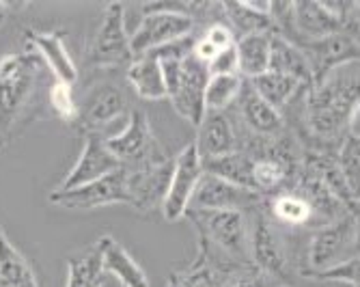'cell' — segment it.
Instances as JSON below:
<instances>
[{"label":"cell","mask_w":360,"mask_h":287,"mask_svg":"<svg viewBox=\"0 0 360 287\" xmlns=\"http://www.w3.org/2000/svg\"><path fill=\"white\" fill-rule=\"evenodd\" d=\"M360 113V60L315 78L302 93V127L313 151L337 153Z\"/></svg>","instance_id":"1"},{"label":"cell","mask_w":360,"mask_h":287,"mask_svg":"<svg viewBox=\"0 0 360 287\" xmlns=\"http://www.w3.org/2000/svg\"><path fill=\"white\" fill-rule=\"evenodd\" d=\"M44 60L35 52L0 58V149L15 136L44 82Z\"/></svg>","instance_id":"2"},{"label":"cell","mask_w":360,"mask_h":287,"mask_svg":"<svg viewBox=\"0 0 360 287\" xmlns=\"http://www.w3.org/2000/svg\"><path fill=\"white\" fill-rule=\"evenodd\" d=\"M162 72L167 82V98L179 117L199 127L205 117V87L210 70L192 52L184 58H165Z\"/></svg>","instance_id":"3"},{"label":"cell","mask_w":360,"mask_h":287,"mask_svg":"<svg viewBox=\"0 0 360 287\" xmlns=\"http://www.w3.org/2000/svg\"><path fill=\"white\" fill-rule=\"evenodd\" d=\"M194 15L184 3H147L143 20L129 37L134 56L149 54L194 33Z\"/></svg>","instance_id":"4"},{"label":"cell","mask_w":360,"mask_h":287,"mask_svg":"<svg viewBox=\"0 0 360 287\" xmlns=\"http://www.w3.org/2000/svg\"><path fill=\"white\" fill-rule=\"evenodd\" d=\"M186 216L196 227L199 240L207 242L212 248L222 253L231 262L252 268L248 257V225L242 212H194L188 210Z\"/></svg>","instance_id":"5"},{"label":"cell","mask_w":360,"mask_h":287,"mask_svg":"<svg viewBox=\"0 0 360 287\" xmlns=\"http://www.w3.org/2000/svg\"><path fill=\"white\" fill-rule=\"evenodd\" d=\"M264 205V203H261ZM259 208L250 210L248 225V257L252 268L268 279H285L289 270L287 248L281 238L278 225L270 220V216Z\"/></svg>","instance_id":"6"},{"label":"cell","mask_w":360,"mask_h":287,"mask_svg":"<svg viewBox=\"0 0 360 287\" xmlns=\"http://www.w3.org/2000/svg\"><path fill=\"white\" fill-rule=\"evenodd\" d=\"M134 60L132 46H129V35L125 30V13L121 3H112L100 28L95 30L93 42L86 50V65L93 70H115L127 68Z\"/></svg>","instance_id":"7"},{"label":"cell","mask_w":360,"mask_h":287,"mask_svg":"<svg viewBox=\"0 0 360 287\" xmlns=\"http://www.w3.org/2000/svg\"><path fill=\"white\" fill-rule=\"evenodd\" d=\"M123 171H125L129 208H134L136 212H143V214L162 208L167 190H169L171 173H173V158L162 155L147 165H141L134 169H123Z\"/></svg>","instance_id":"8"},{"label":"cell","mask_w":360,"mask_h":287,"mask_svg":"<svg viewBox=\"0 0 360 287\" xmlns=\"http://www.w3.org/2000/svg\"><path fill=\"white\" fill-rule=\"evenodd\" d=\"M110 153L121 162L123 169H134L147 165L155 158L167 155L151 132V123L143 110H132L127 125L115 136H106Z\"/></svg>","instance_id":"9"},{"label":"cell","mask_w":360,"mask_h":287,"mask_svg":"<svg viewBox=\"0 0 360 287\" xmlns=\"http://www.w3.org/2000/svg\"><path fill=\"white\" fill-rule=\"evenodd\" d=\"M246 270L252 268L231 262L222 253L212 248L207 242L199 240V250H196L194 262L173 272L169 276L167 287H224L229 281Z\"/></svg>","instance_id":"10"},{"label":"cell","mask_w":360,"mask_h":287,"mask_svg":"<svg viewBox=\"0 0 360 287\" xmlns=\"http://www.w3.org/2000/svg\"><path fill=\"white\" fill-rule=\"evenodd\" d=\"M48 201L56 208L72 210V212H93L106 205L125 203L127 205V186H125V171L119 169L102 179L91 181L80 188L72 190H52Z\"/></svg>","instance_id":"11"},{"label":"cell","mask_w":360,"mask_h":287,"mask_svg":"<svg viewBox=\"0 0 360 287\" xmlns=\"http://www.w3.org/2000/svg\"><path fill=\"white\" fill-rule=\"evenodd\" d=\"M201 177H203V162L192 141L173 158V173H171L169 190H167L165 203L160 208L162 216L171 222L184 218Z\"/></svg>","instance_id":"12"},{"label":"cell","mask_w":360,"mask_h":287,"mask_svg":"<svg viewBox=\"0 0 360 287\" xmlns=\"http://www.w3.org/2000/svg\"><path fill=\"white\" fill-rule=\"evenodd\" d=\"M354 214H347L330 225L313 231L309 242V272L328 270L349 257H354Z\"/></svg>","instance_id":"13"},{"label":"cell","mask_w":360,"mask_h":287,"mask_svg":"<svg viewBox=\"0 0 360 287\" xmlns=\"http://www.w3.org/2000/svg\"><path fill=\"white\" fill-rule=\"evenodd\" d=\"M264 203V197L252 190L240 188L222 177L212 173H203L199 186H196L190 208L194 212H250Z\"/></svg>","instance_id":"14"},{"label":"cell","mask_w":360,"mask_h":287,"mask_svg":"<svg viewBox=\"0 0 360 287\" xmlns=\"http://www.w3.org/2000/svg\"><path fill=\"white\" fill-rule=\"evenodd\" d=\"M127 108L125 93L115 82H97L89 89L86 98L78 104V123L80 134H102L104 130L123 117Z\"/></svg>","instance_id":"15"},{"label":"cell","mask_w":360,"mask_h":287,"mask_svg":"<svg viewBox=\"0 0 360 287\" xmlns=\"http://www.w3.org/2000/svg\"><path fill=\"white\" fill-rule=\"evenodd\" d=\"M82 151L74 169L65 175L58 190H72L102 179L121 169V162L110 153L106 139L102 134H82Z\"/></svg>","instance_id":"16"},{"label":"cell","mask_w":360,"mask_h":287,"mask_svg":"<svg viewBox=\"0 0 360 287\" xmlns=\"http://www.w3.org/2000/svg\"><path fill=\"white\" fill-rule=\"evenodd\" d=\"M313 72V80L323 76L326 72H330L343 63L349 60H360V39L349 35V33H335L330 37H323L317 42H304V44H296Z\"/></svg>","instance_id":"17"},{"label":"cell","mask_w":360,"mask_h":287,"mask_svg":"<svg viewBox=\"0 0 360 287\" xmlns=\"http://www.w3.org/2000/svg\"><path fill=\"white\" fill-rule=\"evenodd\" d=\"M238 119L246 130L257 139H276L285 132V119L283 113L272 108L261 95L252 89L248 80L242 84V93L236 102Z\"/></svg>","instance_id":"18"},{"label":"cell","mask_w":360,"mask_h":287,"mask_svg":"<svg viewBox=\"0 0 360 287\" xmlns=\"http://www.w3.org/2000/svg\"><path fill=\"white\" fill-rule=\"evenodd\" d=\"M291 28L293 30L289 42L293 44L317 42L343 30L339 20L319 0H298V3H293Z\"/></svg>","instance_id":"19"},{"label":"cell","mask_w":360,"mask_h":287,"mask_svg":"<svg viewBox=\"0 0 360 287\" xmlns=\"http://www.w3.org/2000/svg\"><path fill=\"white\" fill-rule=\"evenodd\" d=\"M238 141H240L238 130L229 113H205L201 125L196 127L194 145L201 155V160H212V158L238 151L240 149Z\"/></svg>","instance_id":"20"},{"label":"cell","mask_w":360,"mask_h":287,"mask_svg":"<svg viewBox=\"0 0 360 287\" xmlns=\"http://www.w3.org/2000/svg\"><path fill=\"white\" fill-rule=\"evenodd\" d=\"M65 35L60 30H26V39L30 46H35L39 58L52 72V78L74 87L78 80V68L72 54L65 48Z\"/></svg>","instance_id":"21"},{"label":"cell","mask_w":360,"mask_h":287,"mask_svg":"<svg viewBox=\"0 0 360 287\" xmlns=\"http://www.w3.org/2000/svg\"><path fill=\"white\" fill-rule=\"evenodd\" d=\"M95 244L102 255L104 272L117 276L123 287H149V279L145 270L121 242H117L112 236H102Z\"/></svg>","instance_id":"22"},{"label":"cell","mask_w":360,"mask_h":287,"mask_svg":"<svg viewBox=\"0 0 360 287\" xmlns=\"http://www.w3.org/2000/svg\"><path fill=\"white\" fill-rule=\"evenodd\" d=\"M266 214L270 216V220L274 222V225H281V227H291V229L313 227V229H317L315 212H313L309 199L300 193L298 188L281 190V193H276L268 201Z\"/></svg>","instance_id":"23"},{"label":"cell","mask_w":360,"mask_h":287,"mask_svg":"<svg viewBox=\"0 0 360 287\" xmlns=\"http://www.w3.org/2000/svg\"><path fill=\"white\" fill-rule=\"evenodd\" d=\"M0 287H39L37 274L24 253L0 225Z\"/></svg>","instance_id":"24"},{"label":"cell","mask_w":360,"mask_h":287,"mask_svg":"<svg viewBox=\"0 0 360 287\" xmlns=\"http://www.w3.org/2000/svg\"><path fill=\"white\" fill-rule=\"evenodd\" d=\"M127 82L141 95L143 100H165L167 98V82L162 63L153 54L134 56V60L127 65Z\"/></svg>","instance_id":"25"},{"label":"cell","mask_w":360,"mask_h":287,"mask_svg":"<svg viewBox=\"0 0 360 287\" xmlns=\"http://www.w3.org/2000/svg\"><path fill=\"white\" fill-rule=\"evenodd\" d=\"M274 33H252L238 37V74L244 80H252L270 70V48Z\"/></svg>","instance_id":"26"},{"label":"cell","mask_w":360,"mask_h":287,"mask_svg":"<svg viewBox=\"0 0 360 287\" xmlns=\"http://www.w3.org/2000/svg\"><path fill=\"white\" fill-rule=\"evenodd\" d=\"M274 74H283L289 78H296L302 84L313 82V72L304 56V52L285 37L272 35V48H270V70Z\"/></svg>","instance_id":"27"},{"label":"cell","mask_w":360,"mask_h":287,"mask_svg":"<svg viewBox=\"0 0 360 287\" xmlns=\"http://www.w3.org/2000/svg\"><path fill=\"white\" fill-rule=\"evenodd\" d=\"M248 82L252 84V89L261 95V98H264L272 108H276L278 113L289 108L304 93V89L309 87V84H302L296 78L274 74V72H266V74H261V76H257V78H252Z\"/></svg>","instance_id":"28"},{"label":"cell","mask_w":360,"mask_h":287,"mask_svg":"<svg viewBox=\"0 0 360 287\" xmlns=\"http://www.w3.org/2000/svg\"><path fill=\"white\" fill-rule=\"evenodd\" d=\"M104 266L97 244L84 246L68 257V283L65 287H102Z\"/></svg>","instance_id":"29"},{"label":"cell","mask_w":360,"mask_h":287,"mask_svg":"<svg viewBox=\"0 0 360 287\" xmlns=\"http://www.w3.org/2000/svg\"><path fill=\"white\" fill-rule=\"evenodd\" d=\"M203 162V173H212L216 177H222L226 181H231L240 188H246V190H255V184H252V155H248L246 151L238 149L229 155H220V158H212V160H201ZM259 195V193H257Z\"/></svg>","instance_id":"30"},{"label":"cell","mask_w":360,"mask_h":287,"mask_svg":"<svg viewBox=\"0 0 360 287\" xmlns=\"http://www.w3.org/2000/svg\"><path fill=\"white\" fill-rule=\"evenodd\" d=\"M224 22L231 24V30H238L240 37L252 35V33H274V24L270 15H264L248 7V3H236V0H229V3H220Z\"/></svg>","instance_id":"31"},{"label":"cell","mask_w":360,"mask_h":287,"mask_svg":"<svg viewBox=\"0 0 360 287\" xmlns=\"http://www.w3.org/2000/svg\"><path fill=\"white\" fill-rule=\"evenodd\" d=\"M242 84L244 78L240 74L210 76L205 87V113H229L240 98Z\"/></svg>","instance_id":"32"},{"label":"cell","mask_w":360,"mask_h":287,"mask_svg":"<svg viewBox=\"0 0 360 287\" xmlns=\"http://www.w3.org/2000/svg\"><path fill=\"white\" fill-rule=\"evenodd\" d=\"M337 162H339V169L352 190V195L356 199V205L360 201V136L358 134H349L339 151H337Z\"/></svg>","instance_id":"33"},{"label":"cell","mask_w":360,"mask_h":287,"mask_svg":"<svg viewBox=\"0 0 360 287\" xmlns=\"http://www.w3.org/2000/svg\"><path fill=\"white\" fill-rule=\"evenodd\" d=\"M48 108L52 110V115L68 123V125H74L78 123V102L74 98V91L70 84H63L58 80H50L48 84Z\"/></svg>","instance_id":"34"},{"label":"cell","mask_w":360,"mask_h":287,"mask_svg":"<svg viewBox=\"0 0 360 287\" xmlns=\"http://www.w3.org/2000/svg\"><path fill=\"white\" fill-rule=\"evenodd\" d=\"M300 274L304 279H313V281H333V283H341L347 287H360V257H349L328 270L321 272H309V270H300Z\"/></svg>","instance_id":"35"},{"label":"cell","mask_w":360,"mask_h":287,"mask_svg":"<svg viewBox=\"0 0 360 287\" xmlns=\"http://www.w3.org/2000/svg\"><path fill=\"white\" fill-rule=\"evenodd\" d=\"M203 42H207L216 52H222L226 48H231L236 46V33L231 30V26H229L224 20H218V22H212L205 30H203V35H201Z\"/></svg>","instance_id":"36"},{"label":"cell","mask_w":360,"mask_h":287,"mask_svg":"<svg viewBox=\"0 0 360 287\" xmlns=\"http://www.w3.org/2000/svg\"><path fill=\"white\" fill-rule=\"evenodd\" d=\"M210 76H220V74H238V52L236 46L226 48L216 54V58L207 65Z\"/></svg>","instance_id":"37"},{"label":"cell","mask_w":360,"mask_h":287,"mask_svg":"<svg viewBox=\"0 0 360 287\" xmlns=\"http://www.w3.org/2000/svg\"><path fill=\"white\" fill-rule=\"evenodd\" d=\"M354 225H356V236H354V257H360V210L354 212Z\"/></svg>","instance_id":"38"},{"label":"cell","mask_w":360,"mask_h":287,"mask_svg":"<svg viewBox=\"0 0 360 287\" xmlns=\"http://www.w3.org/2000/svg\"><path fill=\"white\" fill-rule=\"evenodd\" d=\"M9 11H11V5L9 3H0V24L5 22V18L9 15Z\"/></svg>","instance_id":"39"},{"label":"cell","mask_w":360,"mask_h":287,"mask_svg":"<svg viewBox=\"0 0 360 287\" xmlns=\"http://www.w3.org/2000/svg\"><path fill=\"white\" fill-rule=\"evenodd\" d=\"M358 210H360V201H358Z\"/></svg>","instance_id":"40"},{"label":"cell","mask_w":360,"mask_h":287,"mask_svg":"<svg viewBox=\"0 0 360 287\" xmlns=\"http://www.w3.org/2000/svg\"><path fill=\"white\" fill-rule=\"evenodd\" d=\"M278 287H287V285H278Z\"/></svg>","instance_id":"41"}]
</instances>
